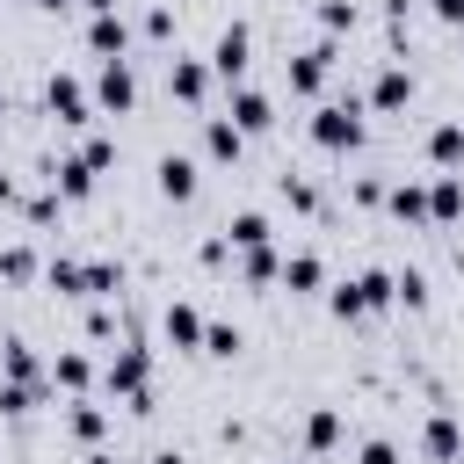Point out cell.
I'll use <instances>...</instances> for the list:
<instances>
[{
    "instance_id": "6da1fadb",
    "label": "cell",
    "mask_w": 464,
    "mask_h": 464,
    "mask_svg": "<svg viewBox=\"0 0 464 464\" xmlns=\"http://www.w3.org/2000/svg\"><path fill=\"white\" fill-rule=\"evenodd\" d=\"M326 304H334V319H370L377 304H392V268H362V276L334 283Z\"/></svg>"
},
{
    "instance_id": "7a4b0ae2",
    "label": "cell",
    "mask_w": 464,
    "mask_h": 464,
    "mask_svg": "<svg viewBox=\"0 0 464 464\" xmlns=\"http://www.w3.org/2000/svg\"><path fill=\"white\" fill-rule=\"evenodd\" d=\"M145 377H152V355H145L138 341H123V348L109 355V370H102V384H109V392H123V399H130V413H152V384H145Z\"/></svg>"
},
{
    "instance_id": "3957f363",
    "label": "cell",
    "mask_w": 464,
    "mask_h": 464,
    "mask_svg": "<svg viewBox=\"0 0 464 464\" xmlns=\"http://www.w3.org/2000/svg\"><path fill=\"white\" fill-rule=\"evenodd\" d=\"M312 145H326V152H348V145H362V102L348 94V102H326V109H312Z\"/></svg>"
},
{
    "instance_id": "277c9868",
    "label": "cell",
    "mask_w": 464,
    "mask_h": 464,
    "mask_svg": "<svg viewBox=\"0 0 464 464\" xmlns=\"http://www.w3.org/2000/svg\"><path fill=\"white\" fill-rule=\"evenodd\" d=\"M246 51H254V36H246V29L232 22V29H225V36L210 44V72H218L225 87H239V80H246Z\"/></svg>"
},
{
    "instance_id": "5b68a950",
    "label": "cell",
    "mask_w": 464,
    "mask_h": 464,
    "mask_svg": "<svg viewBox=\"0 0 464 464\" xmlns=\"http://www.w3.org/2000/svg\"><path fill=\"white\" fill-rule=\"evenodd\" d=\"M44 102H51V116H58V123H94V109H87V87H80L72 72H51Z\"/></svg>"
},
{
    "instance_id": "8992f818",
    "label": "cell",
    "mask_w": 464,
    "mask_h": 464,
    "mask_svg": "<svg viewBox=\"0 0 464 464\" xmlns=\"http://www.w3.org/2000/svg\"><path fill=\"white\" fill-rule=\"evenodd\" d=\"M94 102H102V109H116V116H123V109L138 102V80H130V65H123V58H102V80H94Z\"/></svg>"
},
{
    "instance_id": "52a82bcc",
    "label": "cell",
    "mask_w": 464,
    "mask_h": 464,
    "mask_svg": "<svg viewBox=\"0 0 464 464\" xmlns=\"http://www.w3.org/2000/svg\"><path fill=\"white\" fill-rule=\"evenodd\" d=\"M232 123H239V130H246V138H261V130H268V123H276V109H268V94H261V87H246V80H239V87H232Z\"/></svg>"
},
{
    "instance_id": "ba28073f",
    "label": "cell",
    "mask_w": 464,
    "mask_h": 464,
    "mask_svg": "<svg viewBox=\"0 0 464 464\" xmlns=\"http://www.w3.org/2000/svg\"><path fill=\"white\" fill-rule=\"evenodd\" d=\"M326 65H334V44L297 51V58H290V87H297V94H319V87H326Z\"/></svg>"
},
{
    "instance_id": "9c48e42d",
    "label": "cell",
    "mask_w": 464,
    "mask_h": 464,
    "mask_svg": "<svg viewBox=\"0 0 464 464\" xmlns=\"http://www.w3.org/2000/svg\"><path fill=\"white\" fill-rule=\"evenodd\" d=\"M160 196L167 203H188L196 196V160L188 152H160Z\"/></svg>"
},
{
    "instance_id": "30bf717a",
    "label": "cell",
    "mask_w": 464,
    "mask_h": 464,
    "mask_svg": "<svg viewBox=\"0 0 464 464\" xmlns=\"http://www.w3.org/2000/svg\"><path fill=\"white\" fill-rule=\"evenodd\" d=\"M464 218V181L457 174H435L428 181V225H457Z\"/></svg>"
},
{
    "instance_id": "8fae6325",
    "label": "cell",
    "mask_w": 464,
    "mask_h": 464,
    "mask_svg": "<svg viewBox=\"0 0 464 464\" xmlns=\"http://www.w3.org/2000/svg\"><path fill=\"white\" fill-rule=\"evenodd\" d=\"M406 102H413V72L406 65H384L370 80V109H406Z\"/></svg>"
},
{
    "instance_id": "7c38bea8",
    "label": "cell",
    "mask_w": 464,
    "mask_h": 464,
    "mask_svg": "<svg viewBox=\"0 0 464 464\" xmlns=\"http://www.w3.org/2000/svg\"><path fill=\"white\" fill-rule=\"evenodd\" d=\"M203 152H210V160H239V152H246V130H239L232 116H210V123H203Z\"/></svg>"
},
{
    "instance_id": "4fadbf2b",
    "label": "cell",
    "mask_w": 464,
    "mask_h": 464,
    "mask_svg": "<svg viewBox=\"0 0 464 464\" xmlns=\"http://www.w3.org/2000/svg\"><path fill=\"white\" fill-rule=\"evenodd\" d=\"M87 44H94L102 58H123V44H130V29H123V14H116V7H109V14H94V22H87Z\"/></svg>"
},
{
    "instance_id": "5bb4252c",
    "label": "cell",
    "mask_w": 464,
    "mask_h": 464,
    "mask_svg": "<svg viewBox=\"0 0 464 464\" xmlns=\"http://www.w3.org/2000/svg\"><path fill=\"white\" fill-rule=\"evenodd\" d=\"M384 203H392V218L428 225V188H420V181H392V188H384Z\"/></svg>"
},
{
    "instance_id": "9a60e30c",
    "label": "cell",
    "mask_w": 464,
    "mask_h": 464,
    "mask_svg": "<svg viewBox=\"0 0 464 464\" xmlns=\"http://www.w3.org/2000/svg\"><path fill=\"white\" fill-rule=\"evenodd\" d=\"M160 326H167V341H174V348H203V312H196V304H167V319H160Z\"/></svg>"
},
{
    "instance_id": "2e32d148",
    "label": "cell",
    "mask_w": 464,
    "mask_h": 464,
    "mask_svg": "<svg viewBox=\"0 0 464 464\" xmlns=\"http://www.w3.org/2000/svg\"><path fill=\"white\" fill-rule=\"evenodd\" d=\"M420 442H428V457H442V464H457V457H464V435H457V420H450V413H435V420L420 428Z\"/></svg>"
},
{
    "instance_id": "e0dca14e",
    "label": "cell",
    "mask_w": 464,
    "mask_h": 464,
    "mask_svg": "<svg viewBox=\"0 0 464 464\" xmlns=\"http://www.w3.org/2000/svg\"><path fill=\"white\" fill-rule=\"evenodd\" d=\"M51 188H58V196H94V167L72 152V160H58V167H51Z\"/></svg>"
},
{
    "instance_id": "ac0fdd59",
    "label": "cell",
    "mask_w": 464,
    "mask_h": 464,
    "mask_svg": "<svg viewBox=\"0 0 464 464\" xmlns=\"http://www.w3.org/2000/svg\"><path fill=\"white\" fill-rule=\"evenodd\" d=\"M225 239H232V246H239V254H246V246H268V239H276V225H268V218H261V210H239V218H232V225H225Z\"/></svg>"
},
{
    "instance_id": "d6986e66",
    "label": "cell",
    "mask_w": 464,
    "mask_h": 464,
    "mask_svg": "<svg viewBox=\"0 0 464 464\" xmlns=\"http://www.w3.org/2000/svg\"><path fill=\"white\" fill-rule=\"evenodd\" d=\"M428 160L435 167H464V123H435L428 130Z\"/></svg>"
},
{
    "instance_id": "ffe728a7",
    "label": "cell",
    "mask_w": 464,
    "mask_h": 464,
    "mask_svg": "<svg viewBox=\"0 0 464 464\" xmlns=\"http://www.w3.org/2000/svg\"><path fill=\"white\" fill-rule=\"evenodd\" d=\"M283 283H290V290H319V283H326V261H319V254H283Z\"/></svg>"
},
{
    "instance_id": "44dd1931",
    "label": "cell",
    "mask_w": 464,
    "mask_h": 464,
    "mask_svg": "<svg viewBox=\"0 0 464 464\" xmlns=\"http://www.w3.org/2000/svg\"><path fill=\"white\" fill-rule=\"evenodd\" d=\"M51 290H65V297H87V261H72V254H51Z\"/></svg>"
},
{
    "instance_id": "7402d4cb",
    "label": "cell",
    "mask_w": 464,
    "mask_h": 464,
    "mask_svg": "<svg viewBox=\"0 0 464 464\" xmlns=\"http://www.w3.org/2000/svg\"><path fill=\"white\" fill-rule=\"evenodd\" d=\"M334 442H341V413L334 406H312L304 413V450H334Z\"/></svg>"
},
{
    "instance_id": "603a6c76",
    "label": "cell",
    "mask_w": 464,
    "mask_h": 464,
    "mask_svg": "<svg viewBox=\"0 0 464 464\" xmlns=\"http://www.w3.org/2000/svg\"><path fill=\"white\" fill-rule=\"evenodd\" d=\"M167 94L203 102V65H196V58H174V65H167Z\"/></svg>"
},
{
    "instance_id": "cb8c5ba5",
    "label": "cell",
    "mask_w": 464,
    "mask_h": 464,
    "mask_svg": "<svg viewBox=\"0 0 464 464\" xmlns=\"http://www.w3.org/2000/svg\"><path fill=\"white\" fill-rule=\"evenodd\" d=\"M51 384H65V392L80 399V392L94 384V362H87V355H58V362H51Z\"/></svg>"
},
{
    "instance_id": "d4e9b609",
    "label": "cell",
    "mask_w": 464,
    "mask_h": 464,
    "mask_svg": "<svg viewBox=\"0 0 464 464\" xmlns=\"http://www.w3.org/2000/svg\"><path fill=\"white\" fill-rule=\"evenodd\" d=\"M0 370H7V377H22V384H44V377H36V355H29V341H0Z\"/></svg>"
},
{
    "instance_id": "484cf974",
    "label": "cell",
    "mask_w": 464,
    "mask_h": 464,
    "mask_svg": "<svg viewBox=\"0 0 464 464\" xmlns=\"http://www.w3.org/2000/svg\"><path fill=\"white\" fill-rule=\"evenodd\" d=\"M65 428H72L80 442H102V428H109V420H102V406H94V399H72V413H65Z\"/></svg>"
},
{
    "instance_id": "4316f807",
    "label": "cell",
    "mask_w": 464,
    "mask_h": 464,
    "mask_svg": "<svg viewBox=\"0 0 464 464\" xmlns=\"http://www.w3.org/2000/svg\"><path fill=\"white\" fill-rule=\"evenodd\" d=\"M246 276L254 283H283V254L276 246H246Z\"/></svg>"
},
{
    "instance_id": "83f0119b",
    "label": "cell",
    "mask_w": 464,
    "mask_h": 464,
    "mask_svg": "<svg viewBox=\"0 0 464 464\" xmlns=\"http://www.w3.org/2000/svg\"><path fill=\"white\" fill-rule=\"evenodd\" d=\"M36 392H44V384H22V377H7V384H0V413H7V420H14V413H29V406H36Z\"/></svg>"
},
{
    "instance_id": "f1b7e54d",
    "label": "cell",
    "mask_w": 464,
    "mask_h": 464,
    "mask_svg": "<svg viewBox=\"0 0 464 464\" xmlns=\"http://www.w3.org/2000/svg\"><path fill=\"white\" fill-rule=\"evenodd\" d=\"M116 290H123V276L109 261H87V297H116Z\"/></svg>"
},
{
    "instance_id": "f546056e",
    "label": "cell",
    "mask_w": 464,
    "mask_h": 464,
    "mask_svg": "<svg viewBox=\"0 0 464 464\" xmlns=\"http://www.w3.org/2000/svg\"><path fill=\"white\" fill-rule=\"evenodd\" d=\"M283 203H297V210H319V196H312V181H304V174H283Z\"/></svg>"
},
{
    "instance_id": "4dcf8cb0",
    "label": "cell",
    "mask_w": 464,
    "mask_h": 464,
    "mask_svg": "<svg viewBox=\"0 0 464 464\" xmlns=\"http://www.w3.org/2000/svg\"><path fill=\"white\" fill-rule=\"evenodd\" d=\"M29 268H36V254H29V246H7V254H0V276H7V283H22Z\"/></svg>"
},
{
    "instance_id": "1f68e13d",
    "label": "cell",
    "mask_w": 464,
    "mask_h": 464,
    "mask_svg": "<svg viewBox=\"0 0 464 464\" xmlns=\"http://www.w3.org/2000/svg\"><path fill=\"white\" fill-rule=\"evenodd\" d=\"M203 348L210 355H239V326H203Z\"/></svg>"
},
{
    "instance_id": "d6a6232c",
    "label": "cell",
    "mask_w": 464,
    "mask_h": 464,
    "mask_svg": "<svg viewBox=\"0 0 464 464\" xmlns=\"http://www.w3.org/2000/svg\"><path fill=\"white\" fill-rule=\"evenodd\" d=\"M80 160H87V167H94V174H102V167H109V160H116V145H109V138H87V145H80Z\"/></svg>"
},
{
    "instance_id": "836d02e7",
    "label": "cell",
    "mask_w": 464,
    "mask_h": 464,
    "mask_svg": "<svg viewBox=\"0 0 464 464\" xmlns=\"http://www.w3.org/2000/svg\"><path fill=\"white\" fill-rule=\"evenodd\" d=\"M362 464H399V442H384V435H370V442H362Z\"/></svg>"
},
{
    "instance_id": "e575fe53",
    "label": "cell",
    "mask_w": 464,
    "mask_h": 464,
    "mask_svg": "<svg viewBox=\"0 0 464 464\" xmlns=\"http://www.w3.org/2000/svg\"><path fill=\"white\" fill-rule=\"evenodd\" d=\"M319 22H326V29H348V22H355V7H341V0H326V7H319Z\"/></svg>"
},
{
    "instance_id": "d590c367",
    "label": "cell",
    "mask_w": 464,
    "mask_h": 464,
    "mask_svg": "<svg viewBox=\"0 0 464 464\" xmlns=\"http://www.w3.org/2000/svg\"><path fill=\"white\" fill-rule=\"evenodd\" d=\"M435 14L442 22H464V0H435Z\"/></svg>"
},
{
    "instance_id": "8d00e7d4",
    "label": "cell",
    "mask_w": 464,
    "mask_h": 464,
    "mask_svg": "<svg viewBox=\"0 0 464 464\" xmlns=\"http://www.w3.org/2000/svg\"><path fill=\"white\" fill-rule=\"evenodd\" d=\"M152 464H188V457H181V450H160V457H152Z\"/></svg>"
},
{
    "instance_id": "74e56055",
    "label": "cell",
    "mask_w": 464,
    "mask_h": 464,
    "mask_svg": "<svg viewBox=\"0 0 464 464\" xmlns=\"http://www.w3.org/2000/svg\"><path fill=\"white\" fill-rule=\"evenodd\" d=\"M87 464H116V457H109V450H94V457H87Z\"/></svg>"
},
{
    "instance_id": "f35d334b",
    "label": "cell",
    "mask_w": 464,
    "mask_h": 464,
    "mask_svg": "<svg viewBox=\"0 0 464 464\" xmlns=\"http://www.w3.org/2000/svg\"><path fill=\"white\" fill-rule=\"evenodd\" d=\"M44 7H65V0H44Z\"/></svg>"
},
{
    "instance_id": "ab89813d",
    "label": "cell",
    "mask_w": 464,
    "mask_h": 464,
    "mask_svg": "<svg viewBox=\"0 0 464 464\" xmlns=\"http://www.w3.org/2000/svg\"><path fill=\"white\" fill-rule=\"evenodd\" d=\"M0 116H7V94H0Z\"/></svg>"
},
{
    "instance_id": "60d3db41",
    "label": "cell",
    "mask_w": 464,
    "mask_h": 464,
    "mask_svg": "<svg viewBox=\"0 0 464 464\" xmlns=\"http://www.w3.org/2000/svg\"><path fill=\"white\" fill-rule=\"evenodd\" d=\"M457 29H464V22H457Z\"/></svg>"
}]
</instances>
